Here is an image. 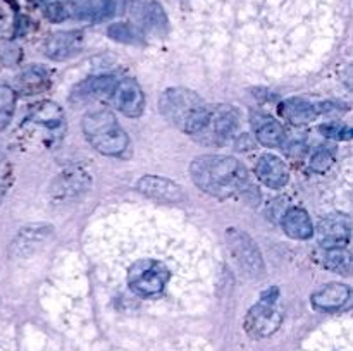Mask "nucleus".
Instances as JSON below:
<instances>
[{"label": "nucleus", "mask_w": 353, "mask_h": 351, "mask_svg": "<svg viewBox=\"0 0 353 351\" xmlns=\"http://www.w3.org/2000/svg\"><path fill=\"white\" fill-rule=\"evenodd\" d=\"M190 174L193 182L202 191L216 196V198H230L236 193L254 195L259 200V191H255L250 182L248 172L236 158L228 155H202L196 157L190 165Z\"/></svg>", "instance_id": "1"}, {"label": "nucleus", "mask_w": 353, "mask_h": 351, "mask_svg": "<svg viewBox=\"0 0 353 351\" xmlns=\"http://www.w3.org/2000/svg\"><path fill=\"white\" fill-rule=\"evenodd\" d=\"M159 109L165 119L188 134L200 133L210 123V112L205 102L192 89H165L159 100Z\"/></svg>", "instance_id": "2"}, {"label": "nucleus", "mask_w": 353, "mask_h": 351, "mask_svg": "<svg viewBox=\"0 0 353 351\" xmlns=\"http://www.w3.org/2000/svg\"><path fill=\"white\" fill-rule=\"evenodd\" d=\"M81 129L88 143L97 151L109 157H119L130 147L126 131L119 126L110 110H93L81 120Z\"/></svg>", "instance_id": "3"}, {"label": "nucleus", "mask_w": 353, "mask_h": 351, "mask_svg": "<svg viewBox=\"0 0 353 351\" xmlns=\"http://www.w3.org/2000/svg\"><path fill=\"white\" fill-rule=\"evenodd\" d=\"M283 323V312L279 306V292L272 288L261 296L245 317V330L254 339L272 336Z\"/></svg>", "instance_id": "4"}, {"label": "nucleus", "mask_w": 353, "mask_h": 351, "mask_svg": "<svg viewBox=\"0 0 353 351\" xmlns=\"http://www.w3.org/2000/svg\"><path fill=\"white\" fill-rule=\"evenodd\" d=\"M171 279V272L168 270L164 264L152 258H143L131 265L128 272V284L137 295L145 296H157L164 289Z\"/></svg>", "instance_id": "5"}, {"label": "nucleus", "mask_w": 353, "mask_h": 351, "mask_svg": "<svg viewBox=\"0 0 353 351\" xmlns=\"http://www.w3.org/2000/svg\"><path fill=\"white\" fill-rule=\"evenodd\" d=\"M226 241L234 260H236V264L240 265V268L245 274L250 275V277L264 275L265 267L261 250H259L257 243L245 231L230 227L226 231Z\"/></svg>", "instance_id": "6"}, {"label": "nucleus", "mask_w": 353, "mask_h": 351, "mask_svg": "<svg viewBox=\"0 0 353 351\" xmlns=\"http://www.w3.org/2000/svg\"><path fill=\"white\" fill-rule=\"evenodd\" d=\"M92 176L83 167H69L54 179L50 184V195L55 202H72L88 191Z\"/></svg>", "instance_id": "7"}, {"label": "nucleus", "mask_w": 353, "mask_h": 351, "mask_svg": "<svg viewBox=\"0 0 353 351\" xmlns=\"http://www.w3.org/2000/svg\"><path fill=\"white\" fill-rule=\"evenodd\" d=\"M110 98L114 107L128 117H140L145 109L143 89L131 78L116 79L110 89Z\"/></svg>", "instance_id": "8"}, {"label": "nucleus", "mask_w": 353, "mask_h": 351, "mask_svg": "<svg viewBox=\"0 0 353 351\" xmlns=\"http://www.w3.org/2000/svg\"><path fill=\"white\" fill-rule=\"evenodd\" d=\"M352 222L350 217L345 213H331L324 217L317 227V237L319 244L324 250L330 248H345L350 241Z\"/></svg>", "instance_id": "9"}, {"label": "nucleus", "mask_w": 353, "mask_h": 351, "mask_svg": "<svg viewBox=\"0 0 353 351\" xmlns=\"http://www.w3.org/2000/svg\"><path fill=\"white\" fill-rule=\"evenodd\" d=\"M137 189L145 196L159 200V202L165 203H181L186 200L185 191L179 184L168 178H161V176H143L140 181L137 182Z\"/></svg>", "instance_id": "10"}, {"label": "nucleus", "mask_w": 353, "mask_h": 351, "mask_svg": "<svg viewBox=\"0 0 353 351\" xmlns=\"http://www.w3.org/2000/svg\"><path fill=\"white\" fill-rule=\"evenodd\" d=\"M130 12L134 21L147 30L155 33H164L168 30V16L155 0H134L130 6Z\"/></svg>", "instance_id": "11"}, {"label": "nucleus", "mask_w": 353, "mask_h": 351, "mask_svg": "<svg viewBox=\"0 0 353 351\" xmlns=\"http://www.w3.org/2000/svg\"><path fill=\"white\" fill-rule=\"evenodd\" d=\"M350 286L341 284V282H331V284L317 289L312 298H310V301L321 312H338L350 301Z\"/></svg>", "instance_id": "12"}, {"label": "nucleus", "mask_w": 353, "mask_h": 351, "mask_svg": "<svg viewBox=\"0 0 353 351\" xmlns=\"http://www.w3.org/2000/svg\"><path fill=\"white\" fill-rule=\"evenodd\" d=\"M250 123L252 127H254L259 143H262L264 147L276 148L281 147V145L285 143V127L281 126L279 120L272 119L268 114L252 112Z\"/></svg>", "instance_id": "13"}, {"label": "nucleus", "mask_w": 353, "mask_h": 351, "mask_svg": "<svg viewBox=\"0 0 353 351\" xmlns=\"http://www.w3.org/2000/svg\"><path fill=\"white\" fill-rule=\"evenodd\" d=\"M83 47L81 31H61L48 38L45 45V54L54 61H64L78 54Z\"/></svg>", "instance_id": "14"}, {"label": "nucleus", "mask_w": 353, "mask_h": 351, "mask_svg": "<svg viewBox=\"0 0 353 351\" xmlns=\"http://www.w3.org/2000/svg\"><path fill=\"white\" fill-rule=\"evenodd\" d=\"M255 176L272 189L283 188L288 182V171H286L285 164L281 158L271 153H265L259 158L257 165H255Z\"/></svg>", "instance_id": "15"}, {"label": "nucleus", "mask_w": 353, "mask_h": 351, "mask_svg": "<svg viewBox=\"0 0 353 351\" xmlns=\"http://www.w3.org/2000/svg\"><path fill=\"white\" fill-rule=\"evenodd\" d=\"M319 112V107H316L314 103L307 102L303 98H288L279 105L281 117H285L286 120H290L295 126H303V124L312 123V120L317 119Z\"/></svg>", "instance_id": "16"}, {"label": "nucleus", "mask_w": 353, "mask_h": 351, "mask_svg": "<svg viewBox=\"0 0 353 351\" xmlns=\"http://www.w3.org/2000/svg\"><path fill=\"white\" fill-rule=\"evenodd\" d=\"M283 229L293 240H309L314 234V224L305 210L293 206L283 215Z\"/></svg>", "instance_id": "17"}, {"label": "nucleus", "mask_w": 353, "mask_h": 351, "mask_svg": "<svg viewBox=\"0 0 353 351\" xmlns=\"http://www.w3.org/2000/svg\"><path fill=\"white\" fill-rule=\"evenodd\" d=\"M50 74L41 65H33V67L26 69L19 78L16 79V89L23 95H38L43 93L45 89L50 88Z\"/></svg>", "instance_id": "18"}, {"label": "nucleus", "mask_w": 353, "mask_h": 351, "mask_svg": "<svg viewBox=\"0 0 353 351\" xmlns=\"http://www.w3.org/2000/svg\"><path fill=\"white\" fill-rule=\"evenodd\" d=\"M114 83H116V78H112V76L90 78L76 86L71 98L78 100V102H85V100H93L100 98V96L110 95V89H112Z\"/></svg>", "instance_id": "19"}, {"label": "nucleus", "mask_w": 353, "mask_h": 351, "mask_svg": "<svg viewBox=\"0 0 353 351\" xmlns=\"http://www.w3.org/2000/svg\"><path fill=\"white\" fill-rule=\"evenodd\" d=\"M214 123V133L219 138H230L233 136L236 131L238 124H240V112L236 107L233 105H221L210 117Z\"/></svg>", "instance_id": "20"}, {"label": "nucleus", "mask_w": 353, "mask_h": 351, "mask_svg": "<svg viewBox=\"0 0 353 351\" xmlns=\"http://www.w3.org/2000/svg\"><path fill=\"white\" fill-rule=\"evenodd\" d=\"M52 233V227L48 226H30L26 229H21L19 236L14 241V250H17L19 255L31 253L37 250L38 244L43 243Z\"/></svg>", "instance_id": "21"}, {"label": "nucleus", "mask_w": 353, "mask_h": 351, "mask_svg": "<svg viewBox=\"0 0 353 351\" xmlns=\"http://www.w3.org/2000/svg\"><path fill=\"white\" fill-rule=\"evenodd\" d=\"M321 262L330 270L347 275L352 268V255L345 248H330L321 255Z\"/></svg>", "instance_id": "22"}, {"label": "nucleus", "mask_w": 353, "mask_h": 351, "mask_svg": "<svg viewBox=\"0 0 353 351\" xmlns=\"http://www.w3.org/2000/svg\"><path fill=\"white\" fill-rule=\"evenodd\" d=\"M30 120L38 124H45L48 127H57L64 120V114H62L61 107L57 103L43 102L40 105H34V109L31 110Z\"/></svg>", "instance_id": "23"}, {"label": "nucleus", "mask_w": 353, "mask_h": 351, "mask_svg": "<svg viewBox=\"0 0 353 351\" xmlns=\"http://www.w3.org/2000/svg\"><path fill=\"white\" fill-rule=\"evenodd\" d=\"M107 34L112 40L119 41V43H128V45H140L143 43V33L140 31V28L133 26V24L128 23H116L110 24L107 28Z\"/></svg>", "instance_id": "24"}, {"label": "nucleus", "mask_w": 353, "mask_h": 351, "mask_svg": "<svg viewBox=\"0 0 353 351\" xmlns=\"http://www.w3.org/2000/svg\"><path fill=\"white\" fill-rule=\"evenodd\" d=\"M16 109V92L10 86L0 85V131L9 126Z\"/></svg>", "instance_id": "25"}, {"label": "nucleus", "mask_w": 353, "mask_h": 351, "mask_svg": "<svg viewBox=\"0 0 353 351\" xmlns=\"http://www.w3.org/2000/svg\"><path fill=\"white\" fill-rule=\"evenodd\" d=\"M333 153H331L330 150H326V148L321 147L319 150L312 155V158H310V169H312L314 172H326L327 169L333 165Z\"/></svg>", "instance_id": "26"}, {"label": "nucleus", "mask_w": 353, "mask_h": 351, "mask_svg": "<svg viewBox=\"0 0 353 351\" xmlns=\"http://www.w3.org/2000/svg\"><path fill=\"white\" fill-rule=\"evenodd\" d=\"M321 133L327 138H334V140H350L352 138V129L347 124H338V123H330L324 124L319 127Z\"/></svg>", "instance_id": "27"}, {"label": "nucleus", "mask_w": 353, "mask_h": 351, "mask_svg": "<svg viewBox=\"0 0 353 351\" xmlns=\"http://www.w3.org/2000/svg\"><path fill=\"white\" fill-rule=\"evenodd\" d=\"M45 14H47V17L50 21H62L65 19V16H68L65 9L59 2L48 3V6L45 7Z\"/></svg>", "instance_id": "28"}, {"label": "nucleus", "mask_w": 353, "mask_h": 351, "mask_svg": "<svg viewBox=\"0 0 353 351\" xmlns=\"http://www.w3.org/2000/svg\"><path fill=\"white\" fill-rule=\"evenodd\" d=\"M3 195H6V188H3V186H2V184H0V202H2Z\"/></svg>", "instance_id": "29"}]
</instances>
